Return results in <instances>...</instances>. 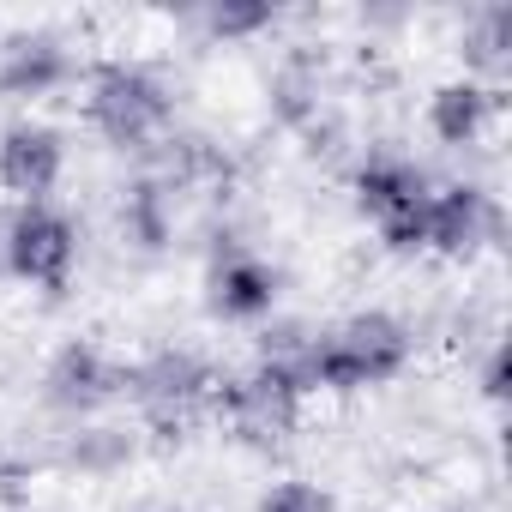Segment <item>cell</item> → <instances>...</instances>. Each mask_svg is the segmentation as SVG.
<instances>
[{"label":"cell","mask_w":512,"mask_h":512,"mask_svg":"<svg viewBox=\"0 0 512 512\" xmlns=\"http://www.w3.org/2000/svg\"><path fill=\"white\" fill-rule=\"evenodd\" d=\"M416 338L398 314H350L338 326L320 332L314 344V392H368V386H386L404 374Z\"/></svg>","instance_id":"1"},{"label":"cell","mask_w":512,"mask_h":512,"mask_svg":"<svg viewBox=\"0 0 512 512\" xmlns=\"http://www.w3.org/2000/svg\"><path fill=\"white\" fill-rule=\"evenodd\" d=\"M85 115L115 151H151L175 121V97L145 61H97L85 85Z\"/></svg>","instance_id":"2"},{"label":"cell","mask_w":512,"mask_h":512,"mask_svg":"<svg viewBox=\"0 0 512 512\" xmlns=\"http://www.w3.org/2000/svg\"><path fill=\"white\" fill-rule=\"evenodd\" d=\"M217 386H223V374L205 356H193V350H157V356L127 368V404L163 440H181L199 422H211Z\"/></svg>","instance_id":"3"},{"label":"cell","mask_w":512,"mask_h":512,"mask_svg":"<svg viewBox=\"0 0 512 512\" xmlns=\"http://www.w3.org/2000/svg\"><path fill=\"white\" fill-rule=\"evenodd\" d=\"M0 266H7V278L31 284L43 296H61L73 284V266H79L73 217L55 205H13L0 217Z\"/></svg>","instance_id":"4"},{"label":"cell","mask_w":512,"mask_h":512,"mask_svg":"<svg viewBox=\"0 0 512 512\" xmlns=\"http://www.w3.org/2000/svg\"><path fill=\"white\" fill-rule=\"evenodd\" d=\"M428 193L434 181L398 157V151H380L356 169V211L380 229V241L392 253H422V235H428Z\"/></svg>","instance_id":"5"},{"label":"cell","mask_w":512,"mask_h":512,"mask_svg":"<svg viewBox=\"0 0 512 512\" xmlns=\"http://www.w3.org/2000/svg\"><path fill=\"white\" fill-rule=\"evenodd\" d=\"M211 422H223L229 440L247 446V452H278L296 434V422H302V392L253 362L247 374H223Z\"/></svg>","instance_id":"6"},{"label":"cell","mask_w":512,"mask_h":512,"mask_svg":"<svg viewBox=\"0 0 512 512\" xmlns=\"http://www.w3.org/2000/svg\"><path fill=\"white\" fill-rule=\"evenodd\" d=\"M284 296V272L266 260V253H253L247 241H223L211 253V272H205V308L211 320L223 326H260L272 320Z\"/></svg>","instance_id":"7"},{"label":"cell","mask_w":512,"mask_h":512,"mask_svg":"<svg viewBox=\"0 0 512 512\" xmlns=\"http://www.w3.org/2000/svg\"><path fill=\"white\" fill-rule=\"evenodd\" d=\"M500 235V199L476 181H446L428 193V235L422 253H440V260H476L482 247H494Z\"/></svg>","instance_id":"8"},{"label":"cell","mask_w":512,"mask_h":512,"mask_svg":"<svg viewBox=\"0 0 512 512\" xmlns=\"http://www.w3.org/2000/svg\"><path fill=\"white\" fill-rule=\"evenodd\" d=\"M43 398L61 410V416H97L109 410L115 398H127V362H115L103 344H61L43 368Z\"/></svg>","instance_id":"9"},{"label":"cell","mask_w":512,"mask_h":512,"mask_svg":"<svg viewBox=\"0 0 512 512\" xmlns=\"http://www.w3.org/2000/svg\"><path fill=\"white\" fill-rule=\"evenodd\" d=\"M67 169V139L49 121H13L0 133V187L13 193V205H49L55 181Z\"/></svg>","instance_id":"10"},{"label":"cell","mask_w":512,"mask_h":512,"mask_svg":"<svg viewBox=\"0 0 512 512\" xmlns=\"http://www.w3.org/2000/svg\"><path fill=\"white\" fill-rule=\"evenodd\" d=\"M73 79V55L55 31H19L0 43V97H49Z\"/></svg>","instance_id":"11"},{"label":"cell","mask_w":512,"mask_h":512,"mask_svg":"<svg viewBox=\"0 0 512 512\" xmlns=\"http://www.w3.org/2000/svg\"><path fill=\"white\" fill-rule=\"evenodd\" d=\"M500 115V85H482V79H446L434 97H428V133L452 151L476 145Z\"/></svg>","instance_id":"12"},{"label":"cell","mask_w":512,"mask_h":512,"mask_svg":"<svg viewBox=\"0 0 512 512\" xmlns=\"http://www.w3.org/2000/svg\"><path fill=\"white\" fill-rule=\"evenodd\" d=\"M314 344H320L314 326H302V320H272L266 338H260V368L278 374L284 386H296V392L308 398V392H314Z\"/></svg>","instance_id":"13"},{"label":"cell","mask_w":512,"mask_h":512,"mask_svg":"<svg viewBox=\"0 0 512 512\" xmlns=\"http://www.w3.org/2000/svg\"><path fill=\"white\" fill-rule=\"evenodd\" d=\"M512 7H482L476 19H470V31H464V61L476 67V73H488L482 85H494L506 67H512Z\"/></svg>","instance_id":"14"},{"label":"cell","mask_w":512,"mask_h":512,"mask_svg":"<svg viewBox=\"0 0 512 512\" xmlns=\"http://www.w3.org/2000/svg\"><path fill=\"white\" fill-rule=\"evenodd\" d=\"M278 13L266 7V0H211V7H199V31L217 37V43H241V37H260Z\"/></svg>","instance_id":"15"},{"label":"cell","mask_w":512,"mask_h":512,"mask_svg":"<svg viewBox=\"0 0 512 512\" xmlns=\"http://www.w3.org/2000/svg\"><path fill=\"white\" fill-rule=\"evenodd\" d=\"M253 512H338V500H332L320 482L290 476V482H272V488L260 494V506H253Z\"/></svg>","instance_id":"16"},{"label":"cell","mask_w":512,"mask_h":512,"mask_svg":"<svg viewBox=\"0 0 512 512\" xmlns=\"http://www.w3.org/2000/svg\"><path fill=\"white\" fill-rule=\"evenodd\" d=\"M482 392L488 398H506V356L500 350H488V362H482Z\"/></svg>","instance_id":"17"},{"label":"cell","mask_w":512,"mask_h":512,"mask_svg":"<svg viewBox=\"0 0 512 512\" xmlns=\"http://www.w3.org/2000/svg\"><path fill=\"white\" fill-rule=\"evenodd\" d=\"M440 512H464V506H440Z\"/></svg>","instance_id":"18"}]
</instances>
